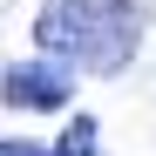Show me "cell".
<instances>
[{
    "mask_svg": "<svg viewBox=\"0 0 156 156\" xmlns=\"http://www.w3.org/2000/svg\"><path fill=\"white\" fill-rule=\"evenodd\" d=\"M34 41L48 61L115 75V68H129V55L143 41V7L136 0H48L34 20Z\"/></svg>",
    "mask_w": 156,
    "mask_h": 156,
    "instance_id": "obj_1",
    "label": "cell"
},
{
    "mask_svg": "<svg viewBox=\"0 0 156 156\" xmlns=\"http://www.w3.org/2000/svg\"><path fill=\"white\" fill-rule=\"evenodd\" d=\"M68 95H75L68 61H20V68L0 75V102L7 109H61Z\"/></svg>",
    "mask_w": 156,
    "mask_h": 156,
    "instance_id": "obj_2",
    "label": "cell"
},
{
    "mask_svg": "<svg viewBox=\"0 0 156 156\" xmlns=\"http://www.w3.org/2000/svg\"><path fill=\"white\" fill-rule=\"evenodd\" d=\"M95 129H102L95 115H75V122H68V136L55 143V156H95Z\"/></svg>",
    "mask_w": 156,
    "mask_h": 156,
    "instance_id": "obj_3",
    "label": "cell"
},
{
    "mask_svg": "<svg viewBox=\"0 0 156 156\" xmlns=\"http://www.w3.org/2000/svg\"><path fill=\"white\" fill-rule=\"evenodd\" d=\"M0 156H55V149H34V143H0Z\"/></svg>",
    "mask_w": 156,
    "mask_h": 156,
    "instance_id": "obj_4",
    "label": "cell"
}]
</instances>
